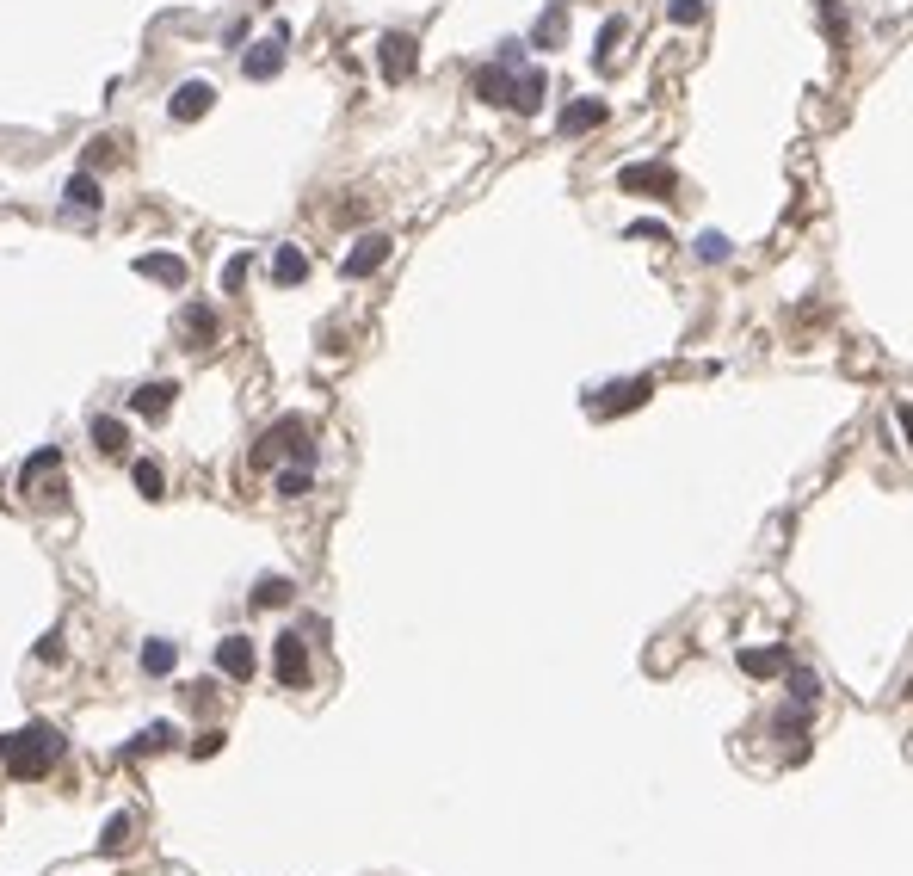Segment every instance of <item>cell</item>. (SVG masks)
<instances>
[{"instance_id": "cell-1", "label": "cell", "mask_w": 913, "mask_h": 876, "mask_svg": "<svg viewBox=\"0 0 913 876\" xmlns=\"http://www.w3.org/2000/svg\"><path fill=\"white\" fill-rule=\"evenodd\" d=\"M56 759H62V728H50V722H25L13 735H0V765H7V778H19V784L44 778Z\"/></svg>"}, {"instance_id": "cell-2", "label": "cell", "mask_w": 913, "mask_h": 876, "mask_svg": "<svg viewBox=\"0 0 913 876\" xmlns=\"http://www.w3.org/2000/svg\"><path fill=\"white\" fill-rule=\"evenodd\" d=\"M278 451H290V457H297V463H315V445H309V426H303L297 414H290V420H278V426H272V432L260 438V445H253V463H260V469H266V463H272Z\"/></svg>"}, {"instance_id": "cell-3", "label": "cell", "mask_w": 913, "mask_h": 876, "mask_svg": "<svg viewBox=\"0 0 913 876\" xmlns=\"http://www.w3.org/2000/svg\"><path fill=\"white\" fill-rule=\"evenodd\" d=\"M673 167L667 161H630V167H617V192H630V198H673Z\"/></svg>"}, {"instance_id": "cell-4", "label": "cell", "mask_w": 913, "mask_h": 876, "mask_svg": "<svg viewBox=\"0 0 913 876\" xmlns=\"http://www.w3.org/2000/svg\"><path fill=\"white\" fill-rule=\"evenodd\" d=\"M272 673H278V685H290V691L309 685V648H303L297 630H284V636L272 642Z\"/></svg>"}, {"instance_id": "cell-5", "label": "cell", "mask_w": 913, "mask_h": 876, "mask_svg": "<svg viewBox=\"0 0 913 876\" xmlns=\"http://www.w3.org/2000/svg\"><path fill=\"white\" fill-rule=\"evenodd\" d=\"M377 62H383V75H389V81H408L414 68H420V44L408 38V31H389V38L377 44Z\"/></svg>"}, {"instance_id": "cell-6", "label": "cell", "mask_w": 913, "mask_h": 876, "mask_svg": "<svg viewBox=\"0 0 913 876\" xmlns=\"http://www.w3.org/2000/svg\"><path fill=\"white\" fill-rule=\"evenodd\" d=\"M284 44H290V31L278 25V31H272L266 44H253V50L241 56V75H247V81H272L278 68H284Z\"/></svg>"}, {"instance_id": "cell-7", "label": "cell", "mask_w": 913, "mask_h": 876, "mask_svg": "<svg viewBox=\"0 0 913 876\" xmlns=\"http://www.w3.org/2000/svg\"><path fill=\"white\" fill-rule=\"evenodd\" d=\"M253 667H260V654H253V642H247V636H223V642H216V673H223V679L247 685V679H253Z\"/></svg>"}, {"instance_id": "cell-8", "label": "cell", "mask_w": 913, "mask_h": 876, "mask_svg": "<svg viewBox=\"0 0 913 876\" xmlns=\"http://www.w3.org/2000/svg\"><path fill=\"white\" fill-rule=\"evenodd\" d=\"M210 105H216V87H210V81H186V87H173L167 118H173V124H198Z\"/></svg>"}, {"instance_id": "cell-9", "label": "cell", "mask_w": 913, "mask_h": 876, "mask_svg": "<svg viewBox=\"0 0 913 876\" xmlns=\"http://www.w3.org/2000/svg\"><path fill=\"white\" fill-rule=\"evenodd\" d=\"M389 247H395L389 235H358V247H352L346 260H340V272H346V278H371V272L389 260Z\"/></svg>"}, {"instance_id": "cell-10", "label": "cell", "mask_w": 913, "mask_h": 876, "mask_svg": "<svg viewBox=\"0 0 913 876\" xmlns=\"http://www.w3.org/2000/svg\"><path fill=\"white\" fill-rule=\"evenodd\" d=\"M735 661H741L747 679H778V673H790V654H784V648H741Z\"/></svg>"}, {"instance_id": "cell-11", "label": "cell", "mask_w": 913, "mask_h": 876, "mask_svg": "<svg viewBox=\"0 0 913 876\" xmlns=\"http://www.w3.org/2000/svg\"><path fill=\"white\" fill-rule=\"evenodd\" d=\"M513 68L506 62H494V68H476V99H488V105H513Z\"/></svg>"}, {"instance_id": "cell-12", "label": "cell", "mask_w": 913, "mask_h": 876, "mask_svg": "<svg viewBox=\"0 0 913 876\" xmlns=\"http://www.w3.org/2000/svg\"><path fill=\"white\" fill-rule=\"evenodd\" d=\"M605 124V99H574V105H562V136H587V130H599Z\"/></svg>"}, {"instance_id": "cell-13", "label": "cell", "mask_w": 913, "mask_h": 876, "mask_svg": "<svg viewBox=\"0 0 913 876\" xmlns=\"http://www.w3.org/2000/svg\"><path fill=\"white\" fill-rule=\"evenodd\" d=\"M136 272L142 278H155V284H186V260H179V253H142V260H136Z\"/></svg>"}, {"instance_id": "cell-14", "label": "cell", "mask_w": 913, "mask_h": 876, "mask_svg": "<svg viewBox=\"0 0 913 876\" xmlns=\"http://www.w3.org/2000/svg\"><path fill=\"white\" fill-rule=\"evenodd\" d=\"M648 401V377H630V383H611V395H599L593 408L599 414H624V408H642Z\"/></svg>"}, {"instance_id": "cell-15", "label": "cell", "mask_w": 913, "mask_h": 876, "mask_svg": "<svg viewBox=\"0 0 913 876\" xmlns=\"http://www.w3.org/2000/svg\"><path fill=\"white\" fill-rule=\"evenodd\" d=\"M173 395H179V383H142V389L130 395V408H136L142 420H161V414L173 408Z\"/></svg>"}, {"instance_id": "cell-16", "label": "cell", "mask_w": 913, "mask_h": 876, "mask_svg": "<svg viewBox=\"0 0 913 876\" xmlns=\"http://www.w3.org/2000/svg\"><path fill=\"white\" fill-rule=\"evenodd\" d=\"M179 327H186V346H210V340H216V309H210V303H186Z\"/></svg>"}, {"instance_id": "cell-17", "label": "cell", "mask_w": 913, "mask_h": 876, "mask_svg": "<svg viewBox=\"0 0 913 876\" xmlns=\"http://www.w3.org/2000/svg\"><path fill=\"white\" fill-rule=\"evenodd\" d=\"M272 278H278V284H284V290H290V284H303V278H309V253H303V247H290V241H284V247H278V253H272Z\"/></svg>"}, {"instance_id": "cell-18", "label": "cell", "mask_w": 913, "mask_h": 876, "mask_svg": "<svg viewBox=\"0 0 913 876\" xmlns=\"http://www.w3.org/2000/svg\"><path fill=\"white\" fill-rule=\"evenodd\" d=\"M543 93H550V81H543L537 75V68H525V75H519V87H513V112H537V105H543Z\"/></svg>"}, {"instance_id": "cell-19", "label": "cell", "mask_w": 913, "mask_h": 876, "mask_svg": "<svg viewBox=\"0 0 913 876\" xmlns=\"http://www.w3.org/2000/svg\"><path fill=\"white\" fill-rule=\"evenodd\" d=\"M93 445H99L105 457H118V451L130 445V432H124V420H112V414H99V420H93Z\"/></svg>"}, {"instance_id": "cell-20", "label": "cell", "mask_w": 913, "mask_h": 876, "mask_svg": "<svg viewBox=\"0 0 913 876\" xmlns=\"http://www.w3.org/2000/svg\"><path fill=\"white\" fill-rule=\"evenodd\" d=\"M56 463H62V451L50 445V451H31L25 457V469H19V488H38L44 476H56Z\"/></svg>"}, {"instance_id": "cell-21", "label": "cell", "mask_w": 913, "mask_h": 876, "mask_svg": "<svg viewBox=\"0 0 913 876\" xmlns=\"http://www.w3.org/2000/svg\"><path fill=\"white\" fill-rule=\"evenodd\" d=\"M784 685H790V704H809V710L821 704V679H815L809 667H790V673H784Z\"/></svg>"}, {"instance_id": "cell-22", "label": "cell", "mask_w": 913, "mask_h": 876, "mask_svg": "<svg viewBox=\"0 0 913 876\" xmlns=\"http://www.w3.org/2000/svg\"><path fill=\"white\" fill-rule=\"evenodd\" d=\"M562 31H568V13H562V7H550V13H543V19H537V31H531V44H537V50H556V44H562Z\"/></svg>"}, {"instance_id": "cell-23", "label": "cell", "mask_w": 913, "mask_h": 876, "mask_svg": "<svg viewBox=\"0 0 913 876\" xmlns=\"http://www.w3.org/2000/svg\"><path fill=\"white\" fill-rule=\"evenodd\" d=\"M173 661H179V648H173V642H161V636H155V642H142V673H155V679H161V673H173Z\"/></svg>"}, {"instance_id": "cell-24", "label": "cell", "mask_w": 913, "mask_h": 876, "mask_svg": "<svg viewBox=\"0 0 913 876\" xmlns=\"http://www.w3.org/2000/svg\"><path fill=\"white\" fill-rule=\"evenodd\" d=\"M130 833H136V821H130V815H112V821H105V833H99V852L118 858V852L130 846Z\"/></svg>"}, {"instance_id": "cell-25", "label": "cell", "mask_w": 913, "mask_h": 876, "mask_svg": "<svg viewBox=\"0 0 913 876\" xmlns=\"http://www.w3.org/2000/svg\"><path fill=\"white\" fill-rule=\"evenodd\" d=\"M809 722H815V710H809V704H784L772 728H778V735H790V741H802V735H809Z\"/></svg>"}, {"instance_id": "cell-26", "label": "cell", "mask_w": 913, "mask_h": 876, "mask_svg": "<svg viewBox=\"0 0 913 876\" xmlns=\"http://www.w3.org/2000/svg\"><path fill=\"white\" fill-rule=\"evenodd\" d=\"M68 204H75V210H99V204H105L99 179H93V173H75V179H68Z\"/></svg>"}, {"instance_id": "cell-27", "label": "cell", "mask_w": 913, "mask_h": 876, "mask_svg": "<svg viewBox=\"0 0 913 876\" xmlns=\"http://www.w3.org/2000/svg\"><path fill=\"white\" fill-rule=\"evenodd\" d=\"M155 747H173V722H149L142 735L124 747V759H136V753H155Z\"/></svg>"}, {"instance_id": "cell-28", "label": "cell", "mask_w": 913, "mask_h": 876, "mask_svg": "<svg viewBox=\"0 0 913 876\" xmlns=\"http://www.w3.org/2000/svg\"><path fill=\"white\" fill-rule=\"evenodd\" d=\"M290 593H297V587H290L284 574H266L260 587H253V605H260V611H272V605H290Z\"/></svg>"}, {"instance_id": "cell-29", "label": "cell", "mask_w": 913, "mask_h": 876, "mask_svg": "<svg viewBox=\"0 0 913 876\" xmlns=\"http://www.w3.org/2000/svg\"><path fill=\"white\" fill-rule=\"evenodd\" d=\"M624 38H630V25H624V19H605V31H599V68H611V56L624 50Z\"/></svg>"}, {"instance_id": "cell-30", "label": "cell", "mask_w": 913, "mask_h": 876, "mask_svg": "<svg viewBox=\"0 0 913 876\" xmlns=\"http://www.w3.org/2000/svg\"><path fill=\"white\" fill-rule=\"evenodd\" d=\"M315 488V476H309V463H297V469H284V476H278V494L284 500H303Z\"/></svg>"}, {"instance_id": "cell-31", "label": "cell", "mask_w": 913, "mask_h": 876, "mask_svg": "<svg viewBox=\"0 0 913 876\" xmlns=\"http://www.w3.org/2000/svg\"><path fill=\"white\" fill-rule=\"evenodd\" d=\"M136 488L149 494V500H161V494H167V476H161V463H149V457H142V463H136Z\"/></svg>"}, {"instance_id": "cell-32", "label": "cell", "mask_w": 913, "mask_h": 876, "mask_svg": "<svg viewBox=\"0 0 913 876\" xmlns=\"http://www.w3.org/2000/svg\"><path fill=\"white\" fill-rule=\"evenodd\" d=\"M728 253H735V247H728V235H716V229H710V235H698V260H704V266H722Z\"/></svg>"}, {"instance_id": "cell-33", "label": "cell", "mask_w": 913, "mask_h": 876, "mask_svg": "<svg viewBox=\"0 0 913 876\" xmlns=\"http://www.w3.org/2000/svg\"><path fill=\"white\" fill-rule=\"evenodd\" d=\"M667 19H673V25H698V19H704V0H667Z\"/></svg>"}, {"instance_id": "cell-34", "label": "cell", "mask_w": 913, "mask_h": 876, "mask_svg": "<svg viewBox=\"0 0 913 876\" xmlns=\"http://www.w3.org/2000/svg\"><path fill=\"white\" fill-rule=\"evenodd\" d=\"M247 284V253H235V260L223 266V290H241Z\"/></svg>"}, {"instance_id": "cell-35", "label": "cell", "mask_w": 913, "mask_h": 876, "mask_svg": "<svg viewBox=\"0 0 913 876\" xmlns=\"http://www.w3.org/2000/svg\"><path fill=\"white\" fill-rule=\"evenodd\" d=\"M821 13H827V38L839 44V38H846V19H839V0H821Z\"/></svg>"}, {"instance_id": "cell-36", "label": "cell", "mask_w": 913, "mask_h": 876, "mask_svg": "<svg viewBox=\"0 0 913 876\" xmlns=\"http://www.w3.org/2000/svg\"><path fill=\"white\" fill-rule=\"evenodd\" d=\"M624 235H630V241H667V229H661V223H630Z\"/></svg>"}, {"instance_id": "cell-37", "label": "cell", "mask_w": 913, "mask_h": 876, "mask_svg": "<svg viewBox=\"0 0 913 876\" xmlns=\"http://www.w3.org/2000/svg\"><path fill=\"white\" fill-rule=\"evenodd\" d=\"M31 654H38V661H62V636H56V630H50V636H44V642H38V648H31Z\"/></svg>"}, {"instance_id": "cell-38", "label": "cell", "mask_w": 913, "mask_h": 876, "mask_svg": "<svg viewBox=\"0 0 913 876\" xmlns=\"http://www.w3.org/2000/svg\"><path fill=\"white\" fill-rule=\"evenodd\" d=\"M895 426H901V438L913 445V401H895Z\"/></svg>"}]
</instances>
